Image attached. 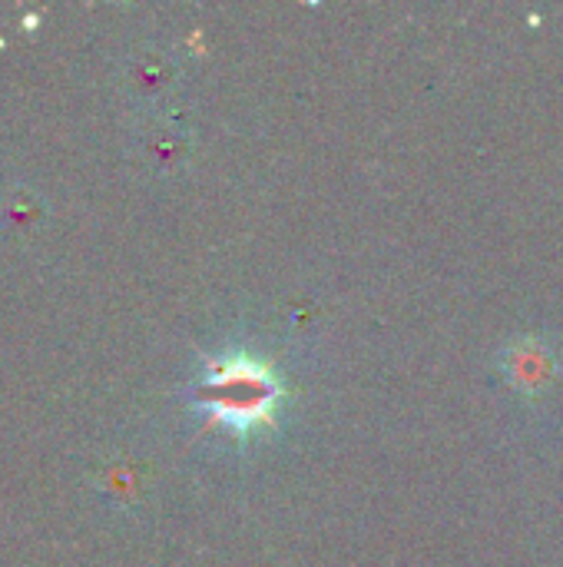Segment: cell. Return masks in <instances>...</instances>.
Returning <instances> with one entry per match:
<instances>
[{"label": "cell", "instance_id": "6da1fadb", "mask_svg": "<svg viewBox=\"0 0 563 567\" xmlns=\"http://www.w3.org/2000/svg\"><path fill=\"white\" fill-rule=\"evenodd\" d=\"M285 405L282 375L249 349H226L209 355L196 385L189 409L209 425L249 445L279 429Z\"/></svg>", "mask_w": 563, "mask_h": 567}]
</instances>
